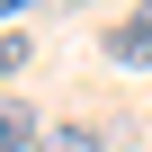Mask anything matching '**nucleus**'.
I'll list each match as a JSON object with an SVG mask.
<instances>
[{"instance_id": "2", "label": "nucleus", "mask_w": 152, "mask_h": 152, "mask_svg": "<svg viewBox=\"0 0 152 152\" xmlns=\"http://www.w3.org/2000/svg\"><path fill=\"white\" fill-rule=\"evenodd\" d=\"M36 152H107V134H99V125H81V116H63V125H45V134H36Z\"/></svg>"}, {"instance_id": "4", "label": "nucleus", "mask_w": 152, "mask_h": 152, "mask_svg": "<svg viewBox=\"0 0 152 152\" xmlns=\"http://www.w3.org/2000/svg\"><path fill=\"white\" fill-rule=\"evenodd\" d=\"M27 63H36V45H27L18 27H0V81H9V72H27Z\"/></svg>"}, {"instance_id": "3", "label": "nucleus", "mask_w": 152, "mask_h": 152, "mask_svg": "<svg viewBox=\"0 0 152 152\" xmlns=\"http://www.w3.org/2000/svg\"><path fill=\"white\" fill-rule=\"evenodd\" d=\"M36 134H45V125H36L18 99H0V152H36Z\"/></svg>"}, {"instance_id": "1", "label": "nucleus", "mask_w": 152, "mask_h": 152, "mask_svg": "<svg viewBox=\"0 0 152 152\" xmlns=\"http://www.w3.org/2000/svg\"><path fill=\"white\" fill-rule=\"evenodd\" d=\"M107 54H116L125 72H152V9H134V18H116V27H107Z\"/></svg>"}]
</instances>
